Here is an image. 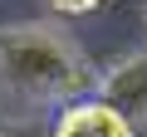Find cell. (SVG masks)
<instances>
[{
    "label": "cell",
    "instance_id": "1",
    "mask_svg": "<svg viewBox=\"0 0 147 137\" xmlns=\"http://www.w3.org/2000/svg\"><path fill=\"white\" fill-rule=\"evenodd\" d=\"M0 93L15 108H69L98 93V74L59 25L0 30Z\"/></svg>",
    "mask_w": 147,
    "mask_h": 137
},
{
    "label": "cell",
    "instance_id": "2",
    "mask_svg": "<svg viewBox=\"0 0 147 137\" xmlns=\"http://www.w3.org/2000/svg\"><path fill=\"white\" fill-rule=\"evenodd\" d=\"M93 98L108 103L132 132H142V127H147V49H137V54L118 59L113 68H103Z\"/></svg>",
    "mask_w": 147,
    "mask_h": 137
},
{
    "label": "cell",
    "instance_id": "4",
    "mask_svg": "<svg viewBox=\"0 0 147 137\" xmlns=\"http://www.w3.org/2000/svg\"><path fill=\"white\" fill-rule=\"evenodd\" d=\"M44 5H49L54 15H93L103 0H44Z\"/></svg>",
    "mask_w": 147,
    "mask_h": 137
},
{
    "label": "cell",
    "instance_id": "3",
    "mask_svg": "<svg viewBox=\"0 0 147 137\" xmlns=\"http://www.w3.org/2000/svg\"><path fill=\"white\" fill-rule=\"evenodd\" d=\"M54 137H137V132H132L108 103H98V98H79V103L59 108Z\"/></svg>",
    "mask_w": 147,
    "mask_h": 137
},
{
    "label": "cell",
    "instance_id": "6",
    "mask_svg": "<svg viewBox=\"0 0 147 137\" xmlns=\"http://www.w3.org/2000/svg\"><path fill=\"white\" fill-rule=\"evenodd\" d=\"M0 137H10V132H0Z\"/></svg>",
    "mask_w": 147,
    "mask_h": 137
},
{
    "label": "cell",
    "instance_id": "5",
    "mask_svg": "<svg viewBox=\"0 0 147 137\" xmlns=\"http://www.w3.org/2000/svg\"><path fill=\"white\" fill-rule=\"evenodd\" d=\"M142 25H147V5H142Z\"/></svg>",
    "mask_w": 147,
    "mask_h": 137
}]
</instances>
